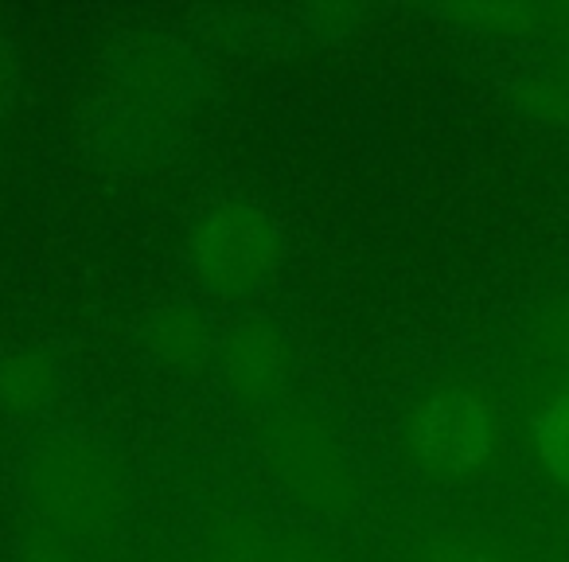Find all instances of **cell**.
I'll return each instance as SVG.
<instances>
[{"mask_svg": "<svg viewBox=\"0 0 569 562\" xmlns=\"http://www.w3.org/2000/svg\"><path fill=\"white\" fill-rule=\"evenodd\" d=\"M418 442L429 457L445 465H472L488 453V418L480 403L460 391L429 398V406L418 418Z\"/></svg>", "mask_w": 569, "mask_h": 562, "instance_id": "cell-1", "label": "cell"}, {"mask_svg": "<svg viewBox=\"0 0 569 562\" xmlns=\"http://www.w3.org/2000/svg\"><path fill=\"white\" fill-rule=\"evenodd\" d=\"M538 453H542L553 481L569 489V383L538 422Z\"/></svg>", "mask_w": 569, "mask_h": 562, "instance_id": "cell-2", "label": "cell"}]
</instances>
